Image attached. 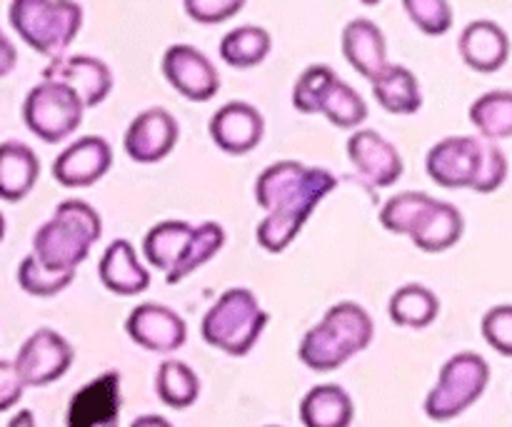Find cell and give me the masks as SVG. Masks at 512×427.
I'll return each mask as SVG.
<instances>
[{
  "label": "cell",
  "instance_id": "cell-1",
  "mask_svg": "<svg viewBox=\"0 0 512 427\" xmlns=\"http://www.w3.org/2000/svg\"><path fill=\"white\" fill-rule=\"evenodd\" d=\"M335 185L338 180L325 168H308L298 160L268 165L255 180V200L268 213L258 225V243L268 253H283Z\"/></svg>",
  "mask_w": 512,
  "mask_h": 427
},
{
  "label": "cell",
  "instance_id": "cell-2",
  "mask_svg": "<svg viewBox=\"0 0 512 427\" xmlns=\"http://www.w3.org/2000/svg\"><path fill=\"white\" fill-rule=\"evenodd\" d=\"M103 220L85 200H63L55 215L38 228L33 238V258L60 273H75L100 240Z\"/></svg>",
  "mask_w": 512,
  "mask_h": 427
},
{
  "label": "cell",
  "instance_id": "cell-3",
  "mask_svg": "<svg viewBox=\"0 0 512 427\" xmlns=\"http://www.w3.org/2000/svg\"><path fill=\"white\" fill-rule=\"evenodd\" d=\"M375 325L358 303H338L300 343V360L315 373H330L373 343Z\"/></svg>",
  "mask_w": 512,
  "mask_h": 427
},
{
  "label": "cell",
  "instance_id": "cell-4",
  "mask_svg": "<svg viewBox=\"0 0 512 427\" xmlns=\"http://www.w3.org/2000/svg\"><path fill=\"white\" fill-rule=\"evenodd\" d=\"M10 25L33 50L55 60L68 50L83 25V8L65 0H15L8 8Z\"/></svg>",
  "mask_w": 512,
  "mask_h": 427
},
{
  "label": "cell",
  "instance_id": "cell-5",
  "mask_svg": "<svg viewBox=\"0 0 512 427\" xmlns=\"http://www.w3.org/2000/svg\"><path fill=\"white\" fill-rule=\"evenodd\" d=\"M270 315L245 288H230L215 300L203 318V340L233 358H243L258 343Z\"/></svg>",
  "mask_w": 512,
  "mask_h": 427
},
{
  "label": "cell",
  "instance_id": "cell-6",
  "mask_svg": "<svg viewBox=\"0 0 512 427\" xmlns=\"http://www.w3.org/2000/svg\"><path fill=\"white\" fill-rule=\"evenodd\" d=\"M490 383V368L478 353H458L443 365L438 385L425 398V415L445 423L463 415L480 400Z\"/></svg>",
  "mask_w": 512,
  "mask_h": 427
},
{
  "label": "cell",
  "instance_id": "cell-7",
  "mask_svg": "<svg viewBox=\"0 0 512 427\" xmlns=\"http://www.w3.org/2000/svg\"><path fill=\"white\" fill-rule=\"evenodd\" d=\"M83 110V103L68 85L43 80L25 98L23 120L43 143H60L83 123Z\"/></svg>",
  "mask_w": 512,
  "mask_h": 427
},
{
  "label": "cell",
  "instance_id": "cell-8",
  "mask_svg": "<svg viewBox=\"0 0 512 427\" xmlns=\"http://www.w3.org/2000/svg\"><path fill=\"white\" fill-rule=\"evenodd\" d=\"M73 348L60 333L40 328L20 345L13 368L25 388H43L63 378L73 365Z\"/></svg>",
  "mask_w": 512,
  "mask_h": 427
},
{
  "label": "cell",
  "instance_id": "cell-9",
  "mask_svg": "<svg viewBox=\"0 0 512 427\" xmlns=\"http://www.w3.org/2000/svg\"><path fill=\"white\" fill-rule=\"evenodd\" d=\"M483 160V138L455 135L428 150L425 170L440 188H473Z\"/></svg>",
  "mask_w": 512,
  "mask_h": 427
},
{
  "label": "cell",
  "instance_id": "cell-10",
  "mask_svg": "<svg viewBox=\"0 0 512 427\" xmlns=\"http://www.w3.org/2000/svg\"><path fill=\"white\" fill-rule=\"evenodd\" d=\"M125 333L150 353L170 355L180 350L188 338V325L173 308L160 303H143L125 320Z\"/></svg>",
  "mask_w": 512,
  "mask_h": 427
},
{
  "label": "cell",
  "instance_id": "cell-11",
  "mask_svg": "<svg viewBox=\"0 0 512 427\" xmlns=\"http://www.w3.org/2000/svg\"><path fill=\"white\" fill-rule=\"evenodd\" d=\"M163 75L183 98L205 103L220 90L215 65L193 45H170L163 55Z\"/></svg>",
  "mask_w": 512,
  "mask_h": 427
},
{
  "label": "cell",
  "instance_id": "cell-12",
  "mask_svg": "<svg viewBox=\"0 0 512 427\" xmlns=\"http://www.w3.org/2000/svg\"><path fill=\"white\" fill-rule=\"evenodd\" d=\"M178 120L168 113L165 108H148L140 115H135L133 123L125 130V153L135 163H160L173 153L178 145Z\"/></svg>",
  "mask_w": 512,
  "mask_h": 427
},
{
  "label": "cell",
  "instance_id": "cell-13",
  "mask_svg": "<svg viewBox=\"0 0 512 427\" xmlns=\"http://www.w3.org/2000/svg\"><path fill=\"white\" fill-rule=\"evenodd\" d=\"M43 80L63 83L80 98L83 108L100 105L113 90V73L93 55H60L43 70Z\"/></svg>",
  "mask_w": 512,
  "mask_h": 427
},
{
  "label": "cell",
  "instance_id": "cell-14",
  "mask_svg": "<svg viewBox=\"0 0 512 427\" xmlns=\"http://www.w3.org/2000/svg\"><path fill=\"white\" fill-rule=\"evenodd\" d=\"M120 375L115 370L98 375L73 395L65 415L68 427H118Z\"/></svg>",
  "mask_w": 512,
  "mask_h": 427
},
{
  "label": "cell",
  "instance_id": "cell-15",
  "mask_svg": "<svg viewBox=\"0 0 512 427\" xmlns=\"http://www.w3.org/2000/svg\"><path fill=\"white\" fill-rule=\"evenodd\" d=\"M110 165H113V150L108 140L85 135L55 158L53 178L63 188H88L108 173Z\"/></svg>",
  "mask_w": 512,
  "mask_h": 427
},
{
  "label": "cell",
  "instance_id": "cell-16",
  "mask_svg": "<svg viewBox=\"0 0 512 427\" xmlns=\"http://www.w3.org/2000/svg\"><path fill=\"white\" fill-rule=\"evenodd\" d=\"M210 138L223 153L228 155H245L255 150L263 140L265 120L258 108L243 100L225 103L223 108L215 110V115L208 123Z\"/></svg>",
  "mask_w": 512,
  "mask_h": 427
},
{
  "label": "cell",
  "instance_id": "cell-17",
  "mask_svg": "<svg viewBox=\"0 0 512 427\" xmlns=\"http://www.w3.org/2000/svg\"><path fill=\"white\" fill-rule=\"evenodd\" d=\"M348 158L360 175L375 188H390L403 175V158L398 148L378 130H358L348 138Z\"/></svg>",
  "mask_w": 512,
  "mask_h": 427
},
{
  "label": "cell",
  "instance_id": "cell-18",
  "mask_svg": "<svg viewBox=\"0 0 512 427\" xmlns=\"http://www.w3.org/2000/svg\"><path fill=\"white\" fill-rule=\"evenodd\" d=\"M460 58L475 73H495L508 63L510 38L493 20H473L458 40Z\"/></svg>",
  "mask_w": 512,
  "mask_h": 427
},
{
  "label": "cell",
  "instance_id": "cell-19",
  "mask_svg": "<svg viewBox=\"0 0 512 427\" xmlns=\"http://www.w3.org/2000/svg\"><path fill=\"white\" fill-rule=\"evenodd\" d=\"M98 275L105 288L113 295H140L148 290L150 275L145 265L140 263L138 253L128 240L118 238L105 248L100 258Z\"/></svg>",
  "mask_w": 512,
  "mask_h": 427
},
{
  "label": "cell",
  "instance_id": "cell-20",
  "mask_svg": "<svg viewBox=\"0 0 512 427\" xmlns=\"http://www.w3.org/2000/svg\"><path fill=\"white\" fill-rule=\"evenodd\" d=\"M465 220L455 205L445 200H433L423 210L415 225L410 228L408 238L425 253H443L450 250L460 238H463Z\"/></svg>",
  "mask_w": 512,
  "mask_h": 427
},
{
  "label": "cell",
  "instance_id": "cell-21",
  "mask_svg": "<svg viewBox=\"0 0 512 427\" xmlns=\"http://www.w3.org/2000/svg\"><path fill=\"white\" fill-rule=\"evenodd\" d=\"M343 55L363 78L373 80L388 65V43L373 20L355 18L343 30Z\"/></svg>",
  "mask_w": 512,
  "mask_h": 427
},
{
  "label": "cell",
  "instance_id": "cell-22",
  "mask_svg": "<svg viewBox=\"0 0 512 427\" xmlns=\"http://www.w3.org/2000/svg\"><path fill=\"white\" fill-rule=\"evenodd\" d=\"M40 175L38 155L18 140L0 143V200L18 203L35 188Z\"/></svg>",
  "mask_w": 512,
  "mask_h": 427
},
{
  "label": "cell",
  "instance_id": "cell-23",
  "mask_svg": "<svg viewBox=\"0 0 512 427\" xmlns=\"http://www.w3.org/2000/svg\"><path fill=\"white\" fill-rule=\"evenodd\" d=\"M373 95L388 113L393 115H413L423 105L420 83L405 65H385L373 80Z\"/></svg>",
  "mask_w": 512,
  "mask_h": 427
},
{
  "label": "cell",
  "instance_id": "cell-24",
  "mask_svg": "<svg viewBox=\"0 0 512 427\" xmlns=\"http://www.w3.org/2000/svg\"><path fill=\"white\" fill-rule=\"evenodd\" d=\"M353 418V398L333 383L313 388L300 403V420L305 427H350Z\"/></svg>",
  "mask_w": 512,
  "mask_h": 427
},
{
  "label": "cell",
  "instance_id": "cell-25",
  "mask_svg": "<svg viewBox=\"0 0 512 427\" xmlns=\"http://www.w3.org/2000/svg\"><path fill=\"white\" fill-rule=\"evenodd\" d=\"M193 235V225L185 220H163L148 230L143 240V253L153 268L163 270L165 275L178 265L180 255L185 253Z\"/></svg>",
  "mask_w": 512,
  "mask_h": 427
},
{
  "label": "cell",
  "instance_id": "cell-26",
  "mask_svg": "<svg viewBox=\"0 0 512 427\" xmlns=\"http://www.w3.org/2000/svg\"><path fill=\"white\" fill-rule=\"evenodd\" d=\"M440 313L438 295L420 283L403 285L395 290V295L388 303V315L400 328H428Z\"/></svg>",
  "mask_w": 512,
  "mask_h": 427
},
{
  "label": "cell",
  "instance_id": "cell-27",
  "mask_svg": "<svg viewBox=\"0 0 512 427\" xmlns=\"http://www.w3.org/2000/svg\"><path fill=\"white\" fill-rule=\"evenodd\" d=\"M470 123L478 128L480 138L495 143L508 140L512 135V93L510 90H493L485 93L470 105Z\"/></svg>",
  "mask_w": 512,
  "mask_h": 427
},
{
  "label": "cell",
  "instance_id": "cell-28",
  "mask_svg": "<svg viewBox=\"0 0 512 427\" xmlns=\"http://www.w3.org/2000/svg\"><path fill=\"white\" fill-rule=\"evenodd\" d=\"M273 48V38L260 25H240L220 40V58L233 68H253L263 63Z\"/></svg>",
  "mask_w": 512,
  "mask_h": 427
},
{
  "label": "cell",
  "instance_id": "cell-29",
  "mask_svg": "<svg viewBox=\"0 0 512 427\" xmlns=\"http://www.w3.org/2000/svg\"><path fill=\"white\" fill-rule=\"evenodd\" d=\"M155 393L168 408L185 410L198 400L200 380L183 360H163L155 375Z\"/></svg>",
  "mask_w": 512,
  "mask_h": 427
},
{
  "label": "cell",
  "instance_id": "cell-30",
  "mask_svg": "<svg viewBox=\"0 0 512 427\" xmlns=\"http://www.w3.org/2000/svg\"><path fill=\"white\" fill-rule=\"evenodd\" d=\"M225 245V230L218 223H203L198 228H193L190 235V243L185 248V253L180 255L178 265L165 275V283L175 285L180 280L188 278L190 273H195L198 268H203L208 260H213L220 253V248Z\"/></svg>",
  "mask_w": 512,
  "mask_h": 427
},
{
  "label": "cell",
  "instance_id": "cell-31",
  "mask_svg": "<svg viewBox=\"0 0 512 427\" xmlns=\"http://www.w3.org/2000/svg\"><path fill=\"white\" fill-rule=\"evenodd\" d=\"M325 118L330 120L338 128H358L365 118H368V103L363 100V95L348 85L345 80L335 78L333 83L328 85V90L323 93V100H320V110Z\"/></svg>",
  "mask_w": 512,
  "mask_h": 427
},
{
  "label": "cell",
  "instance_id": "cell-32",
  "mask_svg": "<svg viewBox=\"0 0 512 427\" xmlns=\"http://www.w3.org/2000/svg\"><path fill=\"white\" fill-rule=\"evenodd\" d=\"M73 280L75 273H60V270L45 268L33 255H25L18 265L20 288L28 295H35V298H53V295L63 293Z\"/></svg>",
  "mask_w": 512,
  "mask_h": 427
},
{
  "label": "cell",
  "instance_id": "cell-33",
  "mask_svg": "<svg viewBox=\"0 0 512 427\" xmlns=\"http://www.w3.org/2000/svg\"><path fill=\"white\" fill-rule=\"evenodd\" d=\"M435 198H430L428 193H400L393 195L388 203L380 210V223H383L385 230L395 235H408L410 228L415 225V220L423 215V210L433 203Z\"/></svg>",
  "mask_w": 512,
  "mask_h": 427
},
{
  "label": "cell",
  "instance_id": "cell-34",
  "mask_svg": "<svg viewBox=\"0 0 512 427\" xmlns=\"http://www.w3.org/2000/svg\"><path fill=\"white\" fill-rule=\"evenodd\" d=\"M338 78L335 70H330L328 65H310L300 73V78L295 80L293 88V105L300 110V113H318L320 100H323V93L328 90V85Z\"/></svg>",
  "mask_w": 512,
  "mask_h": 427
},
{
  "label": "cell",
  "instance_id": "cell-35",
  "mask_svg": "<svg viewBox=\"0 0 512 427\" xmlns=\"http://www.w3.org/2000/svg\"><path fill=\"white\" fill-rule=\"evenodd\" d=\"M403 8L425 35L438 38L453 28V5L445 0H405Z\"/></svg>",
  "mask_w": 512,
  "mask_h": 427
},
{
  "label": "cell",
  "instance_id": "cell-36",
  "mask_svg": "<svg viewBox=\"0 0 512 427\" xmlns=\"http://www.w3.org/2000/svg\"><path fill=\"white\" fill-rule=\"evenodd\" d=\"M508 178V158L495 143L483 140V160H480L478 178H475L473 190L478 193H493Z\"/></svg>",
  "mask_w": 512,
  "mask_h": 427
},
{
  "label": "cell",
  "instance_id": "cell-37",
  "mask_svg": "<svg viewBox=\"0 0 512 427\" xmlns=\"http://www.w3.org/2000/svg\"><path fill=\"white\" fill-rule=\"evenodd\" d=\"M485 343L498 350L503 358L512 355V305H498L483 318Z\"/></svg>",
  "mask_w": 512,
  "mask_h": 427
},
{
  "label": "cell",
  "instance_id": "cell-38",
  "mask_svg": "<svg viewBox=\"0 0 512 427\" xmlns=\"http://www.w3.org/2000/svg\"><path fill=\"white\" fill-rule=\"evenodd\" d=\"M243 0H185V13L203 25H218L243 10Z\"/></svg>",
  "mask_w": 512,
  "mask_h": 427
},
{
  "label": "cell",
  "instance_id": "cell-39",
  "mask_svg": "<svg viewBox=\"0 0 512 427\" xmlns=\"http://www.w3.org/2000/svg\"><path fill=\"white\" fill-rule=\"evenodd\" d=\"M23 390H25V385L20 383L13 363H8V360H0V413L10 410L13 405H18L20 398H23Z\"/></svg>",
  "mask_w": 512,
  "mask_h": 427
},
{
  "label": "cell",
  "instance_id": "cell-40",
  "mask_svg": "<svg viewBox=\"0 0 512 427\" xmlns=\"http://www.w3.org/2000/svg\"><path fill=\"white\" fill-rule=\"evenodd\" d=\"M15 63H18V50L10 43L8 35L0 33V78H5L15 68Z\"/></svg>",
  "mask_w": 512,
  "mask_h": 427
},
{
  "label": "cell",
  "instance_id": "cell-41",
  "mask_svg": "<svg viewBox=\"0 0 512 427\" xmlns=\"http://www.w3.org/2000/svg\"><path fill=\"white\" fill-rule=\"evenodd\" d=\"M130 427H173V425H170L165 418H160V415H143V418L135 420Z\"/></svg>",
  "mask_w": 512,
  "mask_h": 427
},
{
  "label": "cell",
  "instance_id": "cell-42",
  "mask_svg": "<svg viewBox=\"0 0 512 427\" xmlns=\"http://www.w3.org/2000/svg\"><path fill=\"white\" fill-rule=\"evenodd\" d=\"M8 427H35V418L30 410H20L18 415H13V420H10Z\"/></svg>",
  "mask_w": 512,
  "mask_h": 427
},
{
  "label": "cell",
  "instance_id": "cell-43",
  "mask_svg": "<svg viewBox=\"0 0 512 427\" xmlns=\"http://www.w3.org/2000/svg\"><path fill=\"white\" fill-rule=\"evenodd\" d=\"M3 235H5V218L3 213H0V240H3Z\"/></svg>",
  "mask_w": 512,
  "mask_h": 427
},
{
  "label": "cell",
  "instance_id": "cell-44",
  "mask_svg": "<svg viewBox=\"0 0 512 427\" xmlns=\"http://www.w3.org/2000/svg\"><path fill=\"white\" fill-rule=\"evenodd\" d=\"M270 427H278V425H270Z\"/></svg>",
  "mask_w": 512,
  "mask_h": 427
}]
</instances>
